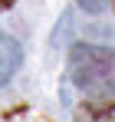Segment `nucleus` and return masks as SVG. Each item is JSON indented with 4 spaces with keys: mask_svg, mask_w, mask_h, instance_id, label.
I'll list each match as a JSON object with an SVG mask.
<instances>
[{
    "mask_svg": "<svg viewBox=\"0 0 115 122\" xmlns=\"http://www.w3.org/2000/svg\"><path fill=\"white\" fill-rule=\"evenodd\" d=\"M69 79L82 92H92V96L115 92V50L76 43L69 50Z\"/></svg>",
    "mask_w": 115,
    "mask_h": 122,
    "instance_id": "1",
    "label": "nucleus"
},
{
    "mask_svg": "<svg viewBox=\"0 0 115 122\" xmlns=\"http://www.w3.org/2000/svg\"><path fill=\"white\" fill-rule=\"evenodd\" d=\"M20 63H23L20 43L10 40V36H0V86H7V82L13 79V73L20 69Z\"/></svg>",
    "mask_w": 115,
    "mask_h": 122,
    "instance_id": "2",
    "label": "nucleus"
},
{
    "mask_svg": "<svg viewBox=\"0 0 115 122\" xmlns=\"http://www.w3.org/2000/svg\"><path fill=\"white\" fill-rule=\"evenodd\" d=\"M82 122H115V102H89L86 109H79Z\"/></svg>",
    "mask_w": 115,
    "mask_h": 122,
    "instance_id": "3",
    "label": "nucleus"
},
{
    "mask_svg": "<svg viewBox=\"0 0 115 122\" xmlns=\"http://www.w3.org/2000/svg\"><path fill=\"white\" fill-rule=\"evenodd\" d=\"M79 7L89 10V13H102V10L109 7V0H79Z\"/></svg>",
    "mask_w": 115,
    "mask_h": 122,
    "instance_id": "4",
    "label": "nucleus"
},
{
    "mask_svg": "<svg viewBox=\"0 0 115 122\" xmlns=\"http://www.w3.org/2000/svg\"><path fill=\"white\" fill-rule=\"evenodd\" d=\"M13 7V0H0V10H10Z\"/></svg>",
    "mask_w": 115,
    "mask_h": 122,
    "instance_id": "5",
    "label": "nucleus"
}]
</instances>
